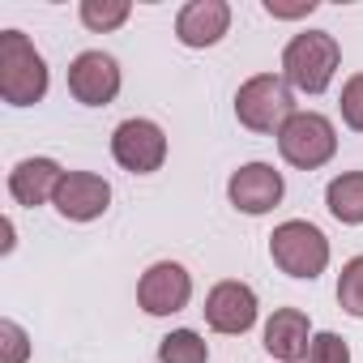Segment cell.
Instances as JSON below:
<instances>
[{
	"mask_svg": "<svg viewBox=\"0 0 363 363\" xmlns=\"http://www.w3.org/2000/svg\"><path fill=\"white\" fill-rule=\"evenodd\" d=\"M158 359L162 363H206L210 359V346L197 329H171L162 342H158Z\"/></svg>",
	"mask_w": 363,
	"mask_h": 363,
	"instance_id": "cell-16",
	"label": "cell"
},
{
	"mask_svg": "<svg viewBox=\"0 0 363 363\" xmlns=\"http://www.w3.org/2000/svg\"><path fill=\"white\" fill-rule=\"evenodd\" d=\"M69 94L86 107H107L120 94V65L107 52H82L69 65Z\"/></svg>",
	"mask_w": 363,
	"mask_h": 363,
	"instance_id": "cell-9",
	"label": "cell"
},
{
	"mask_svg": "<svg viewBox=\"0 0 363 363\" xmlns=\"http://www.w3.org/2000/svg\"><path fill=\"white\" fill-rule=\"evenodd\" d=\"M231 30V5L227 0H189L175 18V35L184 48H214Z\"/></svg>",
	"mask_w": 363,
	"mask_h": 363,
	"instance_id": "cell-12",
	"label": "cell"
},
{
	"mask_svg": "<svg viewBox=\"0 0 363 363\" xmlns=\"http://www.w3.org/2000/svg\"><path fill=\"white\" fill-rule=\"evenodd\" d=\"M60 179H65V171H60L56 158H22V162L9 171V193H13L18 206L35 210V206H43V201L56 197Z\"/></svg>",
	"mask_w": 363,
	"mask_h": 363,
	"instance_id": "cell-13",
	"label": "cell"
},
{
	"mask_svg": "<svg viewBox=\"0 0 363 363\" xmlns=\"http://www.w3.org/2000/svg\"><path fill=\"white\" fill-rule=\"evenodd\" d=\"M312 346V325L299 308H278L269 320H265V350L282 363H295L303 359Z\"/></svg>",
	"mask_w": 363,
	"mask_h": 363,
	"instance_id": "cell-14",
	"label": "cell"
},
{
	"mask_svg": "<svg viewBox=\"0 0 363 363\" xmlns=\"http://www.w3.org/2000/svg\"><path fill=\"white\" fill-rule=\"evenodd\" d=\"M342 120H346V128L363 133V73L346 77V86H342Z\"/></svg>",
	"mask_w": 363,
	"mask_h": 363,
	"instance_id": "cell-20",
	"label": "cell"
},
{
	"mask_svg": "<svg viewBox=\"0 0 363 363\" xmlns=\"http://www.w3.org/2000/svg\"><path fill=\"white\" fill-rule=\"evenodd\" d=\"M337 65H342V48L329 30H303L282 48V77L291 82V90L303 94L329 90Z\"/></svg>",
	"mask_w": 363,
	"mask_h": 363,
	"instance_id": "cell-2",
	"label": "cell"
},
{
	"mask_svg": "<svg viewBox=\"0 0 363 363\" xmlns=\"http://www.w3.org/2000/svg\"><path fill=\"white\" fill-rule=\"evenodd\" d=\"M286 184H282V175L269 167V162H248L231 175V184H227V197L240 214H269L278 201H282Z\"/></svg>",
	"mask_w": 363,
	"mask_h": 363,
	"instance_id": "cell-11",
	"label": "cell"
},
{
	"mask_svg": "<svg viewBox=\"0 0 363 363\" xmlns=\"http://www.w3.org/2000/svg\"><path fill=\"white\" fill-rule=\"evenodd\" d=\"M269 257H274V265H278L282 274L312 282V278H320L325 265H329V240L320 235V227H312V223H303V218H291V223L274 227V235H269Z\"/></svg>",
	"mask_w": 363,
	"mask_h": 363,
	"instance_id": "cell-4",
	"label": "cell"
},
{
	"mask_svg": "<svg viewBox=\"0 0 363 363\" xmlns=\"http://www.w3.org/2000/svg\"><path fill=\"white\" fill-rule=\"evenodd\" d=\"M0 346H5V363H26V354H30L26 329H22L18 320H5V325H0Z\"/></svg>",
	"mask_w": 363,
	"mask_h": 363,
	"instance_id": "cell-21",
	"label": "cell"
},
{
	"mask_svg": "<svg viewBox=\"0 0 363 363\" xmlns=\"http://www.w3.org/2000/svg\"><path fill=\"white\" fill-rule=\"evenodd\" d=\"M52 206H56L60 218H69V223H94V218L107 214V206H111V184H107L103 175H94V171H65V179H60Z\"/></svg>",
	"mask_w": 363,
	"mask_h": 363,
	"instance_id": "cell-8",
	"label": "cell"
},
{
	"mask_svg": "<svg viewBox=\"0 0 363 363\" xmlns=\"http://www.w3.org/2000/svg\"><path fill=\"white\" fill-rule=\"evenodd\" d=\"M308 363H350V346H346V337H337V333H316L312 337V346H308Z\"/></svg>",
	"mask_w": 363,
	"mask_h": 363,
	"instance_id": "cell-19",
	"label": "cell"
},
{
	"mask_svg": "<svg viewBox=\"0 0 363 363\" xmlns=\"http://www.w3.org/2000/svg\"><path fill=\"white\" fill-rule=\"evenodd\" d=\"M111 154H116V162H120L124 171L150 175V171H158V167L167 162V133H162L154 120L133 116V120L116 124V133H111Z\"/></svg>",
	"mask_w": 363,
	"mask_h": 363,
	"instance_id": "cell-6",
	"label": "cell"
},
{
	"mask_svg": "<svg viewBox=\"0 0 363 363\" xmlns=\"http://www.w3.org/2000/svg\"><path fill=\"white\" fill-rule=\"evenodd\" d=\"M128 13H133L128 0H82V22H86V30H99V35L124 26Z\"/></svg>",
	"mask_w": 363,
	"mask_h": 363,
	"instance_id": "cell-17",
	"label": "cell"
},
{
	"mask_svg": "<svg viewBox=\"0 0 363 363\" xmlns=\"http://www.w3.org/2000/svg\"><path fill=\"white\" fill-rule=\"evenodd\" d=\"M193 299V274L179 265V261H154L141 282H137V303L150 316H171V312H184Z\"/></svg>",
	"mask_w": 363,
	"mask_h": 363,
	"instance_id": "cell-7",
	"label": "cell"
},
{
	"mask_svg": "<svg viewBox=\"0 0 363 363\" xmlns=\"http://www.w3.org/2000/svg\"><path fill=\"white\" fill-rule=\"evenodd\" d=\"M337 303L342 312L359 316L363 320V257H350L342 265V278H337Z\"/></svg>",
	"mask_w": 363,
	"mask_h": 363,
	"instance_id": "cell-18",
	"label": "cell"
},
{
	"mask_svg": "<svg viewBox=\"0 0 363 363\" xmlns=\"http://www.w3.org/2000/svg\"><path fill=\"white\" fill-rule=\"evenodd\" d=\"M316 9V0H299V5H278V0H265V13L269 18H308Z\"/></svg>",
	"mask_w": 363,
	"mask_h": 363,
	"instance_id": "cell-22",
	"label": "cell"
},
{
	"mask_svg": "<svg viewBox=\"0 0 363 363\" xmlns=\"http://www.w3.org/2000/svg\"><path fill=\"white\" fill-rule=\"evenodd\" d=\"M325 206L337 223L359 227L363 223V171H342L337 179H329L325 189Z\"/></svg>",
	"mask_w": 363,
	"mask_h": 363,
	"instance_id": "cell-15",
	"label": "cell"
},
{
	"mask_svg": "<svg viewBox=\"0 0 363 363\" xmlns=\"http://www.w3.org/2000/svg\"><path fill=\"white\" fill-rule=\"evenodd\" d=\"M278 150L291 167L299 171H316L337 154V133L320 111H295L282 128H278Z\"/></svg>",
	"mask_w": 363,
	"mask_h": 363,
	"instance_id": "cell-5",
	"label": "cell"
},
{
	"mask_svg": "<svg viewBox=\"0 0 363 363\" xmlns=\"http://www.w3.org/2000/svg\"><path fill=\"white\" fill-rule=\"evenodd\" d=\"M235 116L248 133H274L295 116V94L282 73H257L235 94Z\"/></svg>",
	"mask_w": 363,
	"mask_h": 363,
	"instance_id": "cell-3",
	"label": "cell"
},
{
	"mask_svg": "<svg viewBox=\"0 0 363 363\" xmlns=\"http://www.w3.org/2000/svg\"><path fill=\"white\" fill-rule=\"evenodd\" d=\"M206 325L214 333H248L257 325V291L248 282H218L206 295Z\"/></svg>",
	"mask_w": 363,
	"mask_h": 363,
	"instance_id": "cell-10",
	"label": "cell"
},
{
	"mask_svg": "<svg viewBox=\"0 0 363 363\" xmlns=\"http://www.w3.org/2000/svg\"><path fill=\"white\" fill-rule=\"evenodd\" d=\"M48 94V60L22 30H0V99L9 107H35Z\"/></svg>",
	"mask_w": 363,
	"mask_h": 363,
	"instance_id": "cell-1",
	"label": "cell"
}]
</instances>
